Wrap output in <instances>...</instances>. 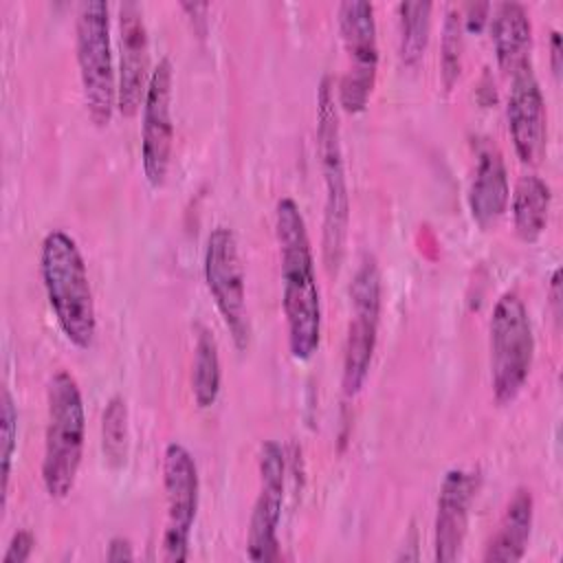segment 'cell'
Wrapping results in <instances>:
<instances>
[{
    "instance_id": "cell-7",
    "label": "cell",
    "mask_w": 563,
    "mask_h": 563,
    "mask_svg": "<svg viewBox=\"0 0 563 563\" xmlns=\"http://www.w3.org/2000/svg\"><path fill=\"white\" fill-rule=\"evenodd\" d=\"M383 308V279L372 253H363L350 284V323L343 345L341 385L345 396H356L369 374Z\"/></svg>"
},
{
    "instance_id": "cell-5",
    "label": "cell",
    "mask_w": 563,
    "mask_h": 563,
    "mask_svg": "<svg viewBox=\"0 0 563 563\" xmlns=\"http://www.w3.org/2000/svg\"><path fill=\"white\" fill-rule=\"evenodd\" d=\"M108 2L88 0L77 7L75 55L86 112L97 128L112 121L117 108V73L110 40Z\"/></svg>"
},
{
    "instance_id": "cell-20",
    "label": "cell",
    "mask_w": 563,
    "mask_h": 563,
    "mask_svg": "<svg viewBox=\"0 0 563 563\" xmlns=\"http://www.w3.org/2000/svg\"><path fill=\"white\" fill-rule=\"evenodd\" d=\"M222 383L220 372V354L216 336L209 328L198 325L196 343H194V361H191V396L200 409L211 407L218 400Z\"/></svg>"
},
{
    "instance_id": "cell-23",
    "label": "cell",
    "mask_w": 563,
    "mask_h": 563,
    "mask_svg": "<svg viewBox=\"0 0 563 563\" xmlns=\"http://www.w3.org/2000/svg\"><path fill=\"white\" fill-rule=\"evenodd\" d=\"M462 51H464V20L460 7H449L442 24L440 37V77L444 90H451L462 70Z\"/></svg>"
},
{
    "instance_id": "cell-25",
    "label": "cell",
    "mask_w": 563,
    "mask_h": 563,
    "mask_svg": "<svg viewBox=\"0 0 563 563\" xmlns=\"http://www.w3.org/2000/svg\"><path fill=\"white\" fill-rule=\"evenodd\" d=\"M33 545H35V537H33L31 530L13 532V537L7 545V552L2 556V563H24V561H29V556L33 552Z\"/></svg>"
},
{
    "instance_id": "cell-11",
    "label": "cell",
    "mask_w": 563,
    "mask_h": 563,
    "mask_svg": "<svg viewBox=\"0 0 563 563\" xmlns=\"http://www.w3.org/2000/svg\"><path fill=\"white\" fill-rule=\"evenodd\" d=\"M172 88L174 66L169 57H161L152 68L145 99H143V123H141V167L145 180L158 189L165 185L172 147H174V121H172Z\"/></svg>"
},
{
    "instance_id": "cell-12",
    "label": "cell",
    "mask_w": 563,
    "mask_h": 563,
    "mask_svg": "<svg viewBox=\"0 0 563 563\" xmlns=\"http://www.w3.org/2000/svg\"><path fill=\"white\" fill-rule=\"evenodd\" d=\"M260 488L253 501L249 530H246V556L257 563L279 559L277 528L284 506L286 488V460L275 440H264L257 455Z\"/></svg>"
},
{
    "instance_id": "cell-3",
    "label": "cell",
    "mask_w": 563,
    "mask_h": 563,
    "mask_svg": "<svg viewBox=\"0 0 563 563\" xmlns=\"http://www.w3.org/2000/svg\"><path fill=\"white\" fill-rule=\"evenodd\" d=\"M86 444V409L77 378L57 369L46 385V429L42 455V484L51 499L70 495Z\"/></svg>"
},
{
    "instance_id": "cell-1",
    "label": "cell",
    "mask_w": 563,
    "mask_h": 563,
    "mask_svg": "<svg viewBox=\"0 0 563 563\" xmlns=\"http://www.w3.org/2000/svg\"><path fill=\"white\" fill-rule=\"evenodd\" d=\"M275 238L282 264L288 350L295 361H310L321 343V297L306 220L290 196L277 200Z\"/></svg>"
},
{
    "instance_id": "cell-22",
    "label": "cell",
    "mask_w": 563,
    "mask_h": 563,
    "mask_svg": "<svg viewBox=\"0 0 563 563\" xmlns=\"http://www.w3.org/2000/svg\"><path fill=\"white\" fill-rule=\"evenodd\" d=\"M130 413L123 396H112L101 413V453L110 468H121L130 449Z\"/></svg>"
},
{
    "instance_id": "cell-10",
    "label": "cell",
    "mask_w": 563,
    "mask_h": 563,
    "mask_svg": "<svg viewBox=\"0 0 563 563\" xmlns=\"http://www.w3.org/2000/svg\"><path fill=\"white\" fill-rule=\"evenodd\" d=\"M163 488H165V530L161 539L163 559L169 563L187 561L189 539L198 512V466L194 455L180 442H172L163 453Z\"/></svg>"
},
{
    "instance_id": "cell-8",
    "label": "cell",
    "mask_w": 563,
    "mask_h": 563,
    "mask_svg": "<svg viewBox=\"0 0 563 563\" xmlns=\"http://www.w3.org/2000/svg\"><path fill=\"white\" fill-rule=\"evenodd\" d=\"M336 15L345 51V73L336 88V101L343 112L358 114L369 103L378 70L374 4L367 0H345L339 4Z\"/></svg>"
},
{
    "instance_id": "cell-2",
    "label": "cell",
    "mask_w": 563,
    "mask_h": 563,
    "mask_svg": "<svg viewBox=\"0 0 563 563\" xmlns=\"http://www.w3.org/2000/svg\"><path fill=\"white\" fill-rule=\"evenodd\" d=\"M40 275L62 334L75 347L88 350L97 336L95 297L84 255L66 231L53 229L44 235Z\"/></svg>"
},
{
    "instance_id": "cell-17",
    "label": "cell",
    "mask_w": 563,
    "mask_h": 563,
    "mask_svg": "<svg viewBox=\"0 0 563 563\" xmlns=\"http://www.w3.org/2000/svg\"><path fill=\"white\" fill-rule=\"evenodd\" d=\"M488 20L497 66L504 75L510 77L519 68L532 64V22L526 7L519 2H499Z\"/></svg>"
},
{
    "instance_id": "cell-21",
    "label": "cell",
    "mask_w": 563,
    "mask_h": 563,
    "mask_svg": "<svg viewBox=\"0 0 563 563\" xmlns=\"http://www.w3.org/2000/svg\"><path fill=\"white\" fill-rule=\"evenodd\" d=\"M431 2L398 4V53L405 66L413 68L424 57L431 33Z\"/></svg>"
},
{
    "instance_id": "cell-16",
    "label": "cell",
    "mask_w": 563,
    "mask_h": 563,
    "mask_svg": "<svg viewBox=\"0 0 563 563\" xmlns=\"http://www.w3.org/2000/svg\"><path fill=\"white\" fill-rule=\"evenodd\" d=\"M510 200L508 172L501 152L488 139L475 145V169L468 187V209L479 229L495 227Z\"/></svg>"
},
{
    "instance_id": "cell-15",
    "label": "cell",
    "mask_w": 563,
    "mask_h": 563,
    "mask_svg": "<svg viewBox=\"0 0 563 563\" xmlns=\"http://www.w3.org/2000/svg\"><path fill=\"white\" fill-rule=\"evenodd\" d=\"M479 486V475L466 468H449L438 488L433 519V556L451 563L462 554L468 532L471 506Z\"/></svg>"
},
{
    "instance_id": "cell-14",
    "label": "cell",
    "mask_w": 563,
    "mask_h": 563,
    "mask_svg": "<svg viewBox=\"0 0 563 563\" xmlns=\"http://www.w3.org/2000/svg\"><path fill=\"white\" fill-rule=\"evenodd\" d=\"M506 117L519 161L523 165H537L543 158L548 145V114L532 64L510 75Z\"/></svg>"
},
{
    "instance_id": "cell-26",
    "label": "cell",
    "mask_w": 563,
    "mask_h": 563,
    "mask_svg": "<svg viewBox=\"0 0 563 563\" xmlns=\"http://www.w3.org/2000/svg\"><path fill=\"white\" fill-rule=\"evenodd\" d=\"M460 11H462V20H464V31L479 33L484 29V24L488 22L490 4L488 2H468Z\"/></svg>"
},
{
    "instance_id": "cell-9",
    "label": "cell",
    "mask_w": 563,
    "mask_h": 563,
    "mask_svg": "<svg viewBox=\"0 0 563 563\" xmlns=\"http://www.w3.org/2000/svg\"><path fill=\"white\" fill-rule=\"evenodd\" d=\"M202 273H205L209 295L235 347L246 350L251 341V321L246 310L244 266L240 260L238 238L233 229L224 224L211 229L205 246Z\"/></svg>"
},
{
    "instance_id": "cell-4",
    "label": "cell",
    "mask_w": 563,
    "mask_h": 563,
    "mask_svg": "<svg viewBox=\"0 0 563 563\" xmlns=\"http://www.w3.org/2000/svg\"><path fill=\"white\" fill-rule=\"evenodd\" d=\"M317 154L325 187L321 251L328 273L336 275L345 255V240L350 227V194L341 147L339 101L334 79L330 75H325L317 88Z\"/></svg>"
},
{
    "instance_id": "cell-29",
    "label": "cell",
    "mask_w": 563,
    "mask_h": 563,
    "mask_svg": "<svg viewBox=\"0 0 563 563\" xmlns=\"http://www.w3.org/2000/svg\"><path fill=\"white\" fill-rule=\"evenodd\" d=\"M550 68L554 73V77L559 79L561 77V33L559 31H552L550 33Z\"/></svg>"
},
{
    "instance_id": "cell-19",
    "label": "cell",
    "mask_w": 563,
    "mask_h": 563,
    "mask_svg": "<svg viewBox=\"0 0 563 563\" xmlns=\"http://www.w3.org/2000/svg\"><path fill=\"white\" fill-rule=\"evenodd\" d=\"M552 194L548 183L537 174H526L517 180L512 191V227L519 240L532 244L548 227Z\"/></svg>"
},
{
    "instance_id": "cell-24",
    "label": "cell",
    "mask_w": 563,
    "mask_h": 563,
    "mask_svg": "<svg viewBox=\"0 0 563 563\" xmlns=\"http://www.w3.org/2000/svg\"><path fill=\"white\" fill-rule=\"evenodd\" d=\"M18 449V409L9 389H2V405H0V462H2V510L7 506L9 495V479L13 468V455Z\"/></svg>"
},
{
    "instance_id": "cell-27",
    "label": "cell",
    "mask_w": 563,
    "mask_h": 563,
    "mask_svg": "<svg viewBox=\"0 0 563 563\" xmlns=\"http://www.w3.org/2000/svg\"><path fill=\"white\" fill-rule=\"evenodd\" d=\"M106 559L117 563V561H132L134 552H132V541L128 537H112L108 541V552Z\"/></svg>"
},
{
    "instance_id": "cell-18",
    "label": "cell",
    "mask_w": 563,
    "mask_h": 563,
    "mask_svg": "<svg viewBox=\"0 0 563 563\" xmlns=\"http://www.w3.org/2000/svg\"><path fill=\"white\" fill-rule=\"evenodd\" d=\"M532 519H534V499L530 488L519 486L510 501L506 504L504 517L499 519V526L493 534V539L486 545L484 561L495 563H515L521 561L530 541L532 532Z\"/></svg>"
},
{
    "instance_id": "cell-6",
    "label": "cell",
    "mask_w": 563,
    "mask_h": 563,
    "mask_svg": "<svg viewBox=\"0 0 563 563\" xmlns=\"http://www.w3.org/2000/svg\"><path fill=\"white\" fill-rule=\"evenodd\" d=\"M490 387L497 405H510L523 389L534 358V332L521 297L504 292L490 312Z\"/></svg>"
},
{
    "instance_id": "cell-13",
    "label": "cell",
    "mask_w": 563,
    "mask_h": 563,
    "mask_svg": "<svg viewBox=\"0 0 563 563\" xmlns=\"http://www.w3.org/2000/svg\"><path fill=\"white\" fill-rule=\"evenodd\" d=\"M150 75V37L143 9L136 2H121L117 68V110L121 117L128 119L141 110Z\"/></svg>"
},
{
    "instance_id": "cell-28",
    "label": "cell",
    "mask_w": 563,
    "mask_h": 563,
    "mask_svg": "<svg viewBox=\"0 0 563 563\" xmlns=\"http://www.w3.org/2000/svg\"><path fill=\"white\" fill-rule=\"evenodd\" d=\"M548 297H550L552 314H554V319L559 321V319H561V271H559V268H554V273H552V277H550Z\"/></svg>"
}]
</instances>
